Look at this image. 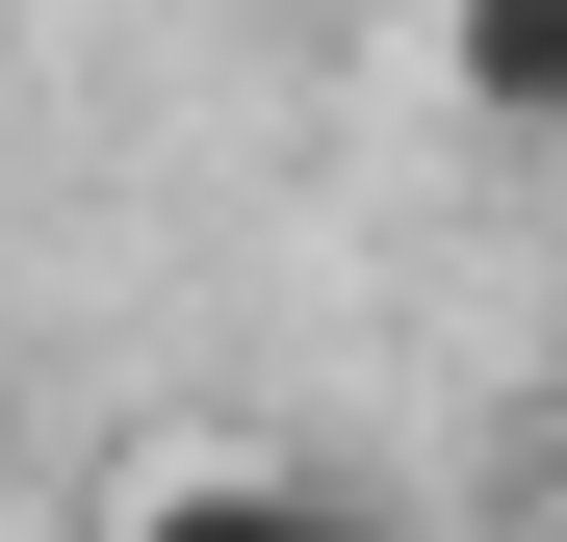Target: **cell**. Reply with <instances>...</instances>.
I'll use <instances>...</instances> for the list:
<instances>
[{"label": "cell", "instance_id": "cell-1", "mask_svg": "<svg viewBox=\"0 0 567 542\" xmlns=\"http://www.w3.org/2000/svg\"><path fill=\"white\" fill-rule=\"evenodd\" d=\"M413 78L464 130H567V0H413Z\"/></svg>", "mask_w": 567, "mask_h": 542}]
</instances>
